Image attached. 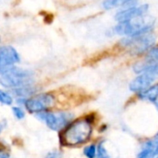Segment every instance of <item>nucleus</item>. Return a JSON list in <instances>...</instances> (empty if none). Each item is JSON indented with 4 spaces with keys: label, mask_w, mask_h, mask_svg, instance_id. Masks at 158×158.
<instances>
[{
    "label": "nucleus",
    "mask_w": 158,
    "mask_h": 158,
    "mask_svg": "<svg viewBox=\"0 0 158 158\" xmlns=\"http://www.w3.org/2000/svg\"><path fill=\"white\" fill-rule=\"evenodd\" d=\"M36 89L32 87V85H28V86H23L16 89H12V94L17 97V98H24L28 99L31 96H33Z\"/></svg>",
    "instance_id": "obj_11"
},
{
    "label": "nucleus",
    "mask_w": 158,
    "mask_h": 158,
    "mask_svg": "<svg viewBox=\"0 0 158 158\" xmlns=\"http://www.w3.org/2000/svg\"><path fill=\"white\" fill-rule=\"evenodd\" d=\"M145 60L158 64V47H153L148 51Z\"/></svg>",
    "instance_id": "obj_16"
},
{
    "label": "nucleus",
    "mask_w": 158,
    "mask_h": 158,
    "mask_svg": "<svg viewBox=\"0 0 158 158\" xmlns=\"http://www.w3.org/2000/svg\"><path fill=\"white\" fill-rule=\"evenodd\" d=\"M155 24V19L150 16H141L126 22L118 23L114 31L118 35H125L127 37H134L142 34H146L152 31Z\"/></svg>",
    "instance_id": "obj_2"
},
{
    "label": "nucleus",
    "mask_w": 158,
    "mask_h": 158,
    "mask_svg": "<svg viewBox=\"0 0 158 158\" xmlns=\"http://www.w3.org/2000/svg\"><path fill=\"white\" fill-rule=\"evenodd\" d=\"M155 153L156 156H158V139L156 140V148H155Z\"/></svg>",
    "instance_id": "obj_21"
},
{
    "label": "nucleus",
    "mask_w": 158,
    "mask_h": 158,
    "mask_svg": "<svg viewBox=\"0 0 158 158\" xmlns=\"http://www.w3.org/2000/svg\"><path fill=\"white\" fill-rule=\"evenodd\" d=\"M44 158H62V153L55 150V151L49 152Z\"/></svg>",
    "instance_id": "obj_19"
},
{
    "label": "nucleus",
    "mask_w": 158,
    "mask_h": 158,
    "mask_svg": "<svg viewBox=\"0 0 158 158\" xmlns=\"http://www.w3.org/2000/svg\"><path fill=\"white\" fill-rule=\"evenodd\" d=\"M97 154V147L95 144H89L83 149V155L87 158H95Z\"/></svg>",
    "instance_id": "obj_14"
},
{
    "label": "nucleus",
    "mask_w": 158,
    "mask_h": 158,
    "mask_svg": "<svg viewBox=\"0 0 158 158\" xmlns=\"http://www.w3.org/2000/svg\"><path fill=\"white\" fill-rule=\"evenodd\" d=\"M37 118L43 121L52 131H63L72 122L74 116L67 112H41L36 114Z\"/></svg>",
    "instance_id": "obj_5"
},
{
    "label": "nucleus",
    "mask_w": 158,
    "mask_h": 158,
    "mask_svg": "<svg viewBox=\"0 0 158 158\" xmlns=\"http://www.w3.org/2000/svg\"><path fill=\"white\" fill-rule=\"evenodd\" d=\"M156 43V37L153 34H142L134 37H124L119 41V45L128 48L132 55H141L149 51Z\"/></svg>",
    "instance_id": "obj_4"
},
{
    "label": "nucleus",
    "mask_w": 158,
    "mask_h": 158,
    "mask_svg": "<svg viewBox=\"0 0 158 158\" xmlns=\"http://www.w3.org/2000/svg\"><path fill=\"white\" fill-rule=\"evenodd\" d=\"M0 158H9V154L6 153V151H1L0 152Z\"/></svg>",
    "instance_id": "obj_20"
},
{
    "label": "nucleus",
    "mask_w": 158,
    "mask_h": 158,
    "mask_svg": "<svg viewBox=\"0 0 158 158\" xmlns=\"http://www.w3.org/2000/svg\"><path fill=\"white\" fill-rule=\"evenodd\" d=\"M139 96L141 99H144L152 103H156L158 101V84L150 86L145 91L140 93Z\"/></svg>",
    "instance_id": "obj_10"
},
{
    "label": "nucleus",
    "mask_w": 158,
    "mask_h": 158,
    "mask_svg": "<svg viewBox=\"0 0 158 158\" xmlns=\"http://www.w3.org/2000/svg\"><path fill=\"white\" fill-rule=\"evenodd\" d=\"M156 105H157V107H158V101H157V102H156Z\"/></svg>",
    "instance_id": "obj_23"
},
{
    "label": "nucleus",
    "mask_w": 158,
    "mask_h": 158,
    "mask_svg": "<svg viewBox=\"0 0 158 158\" xmlns=\"http://www.w3.org/2000/svg\"><path fill=\"white\" fill-rule=\"evenodd\" d=\"M155 158H158V156H156V157H155Z\"/></svg>",
    "instance_id": "obj_24"
},
{
    "label": "nucleus",
    "mask_w": 158,
    "mask_h": 158,
    "mask_svg": "<svg viewBox=\"0 0 158 158\" xmlns=\"http://www.w3.org/2000/svg\"><path fill=\"white\" fill-rule=\"evenodd\" d=\"M56 98L51 93H42L27 99L24 106L31 114L44 112L55 105Z\"/></svg>",
    "instance_id": "obj_6"
},
{
    "label": "nucleus",
    "mask_w": 158,
    "mask_h": 158,
    "mask_svg": "<svg viewBox=\"0 0 158 158\" xmlns=\"http://www.w3.org/2000/svg\"><path fill=\"white\" fill-rule=\"evenodd\" d=\"M1 151H6V147H5V145H3L1 143H0V152Z\"/></svg>",
    "instance_id": "obj_22"
},
{
    "label": "nucleus",
    "mask_w": 158,
    "mask_h": 158,
    "mask_svg": "<svg viewBox=\"0 0 158 158\" xmlns=\"http://www.w3.org/2000/svg\"><path fill=\"white\" fill-rule=\"evenodd\" d=\"M18 62H19V56L14 47L10 45L0 47V75L7 72Z\"/></svg>",
    "instance_id": "obj_7"
},
{
    "label": "nucleus",
    "mask_w": 158,
    "mask_h": 158,
    "mask_svg": "<svg viewBox=\"0 0 158 158\" xmlns=\"http://www.w3.org/2000/svg\"><path fill=\"white\" fill-rule=\"evenodd\" d=\"M156 77L149 73H142L139 74L136 78H134L130 83V90L133 93H142L152 86L153 82L156 81Z\"/></svg>",
    "instance_id": "obj_9"
},
{
    "label": "nucleus",
    "mask_w": 158,
    "mask_h": 158,
    "mask_svg": "<svg viewBox=\"0 0 158 158\" xmlns=\"http://www.w3.org/2000/svg\"><path fill=\"white\" fill-rule=\"evenodd\" d=\"M148 9H149L148 5L128 7V8H125V9L119 11L118 13H117V15L115 16V19L119 23L120 22H126V21L131 20L135 18L145 15L147 13Z\"/></svg>",
    "instance_id": "obj_8"
},
{
    "label": "nucleus",
    "mask_w": 158,
    "mask_h": 158,
    "mask_svg": "<svg viewBox=\"0 0 158 158\" xmlns=\"http://www.w3.org/2000/svg\"><path fill=\"white\" fill-rule=\"evenodd\" d=\"M155 148H156V141H149L145 143L137 158H155L156 156Z\"/></svg>",
    "instance_id": "obj_12"
},
{
    "label": "nucleus",
    "mask_w": 158,
    "mask_h": 158,
    "mask_svg": "<svg viewBox=\"0 0 158 158\" xmlns=\"http://www.w3.org/2000/svg\"><path fill=\"white\" fill-rule=\"evenodd\" d=\"M96 157L97 158H110L107 150L105 147V143H100L99 145L97 146V154H96Z\"/></svg>",
    "instance_id": "obj_17"
},
{
    "label": "nucleus",
    "mask_w": 158,
    "mask_h": 158,
    "mask_svg": "<svg viewBox=\"0 0 158 158\" xmlns=\"http://www.w3.org/2000/svg\"><path fill=\"white\" fill-rule=\"evenodd\" d=\"M0 103L5 106H11L13 103V98L7 92L0 90Z\"/></svg>",
    "instance_id": "obj_15"
},
{
    "label": "nucleus",
    "mask_w": 158,
    "mask_h": 158,
    "mask_svg": "<svg viewBox=\"0 0 158 158\" xmlns=\"http://www.w3.org/2000/svg\"><path fill=\"white\" fill-rule=\"evenodd\" d=\"M130 0H105L103 3V6L105 9H112L114 7L124 6Z\"/></svg>",
    "instance_id": "obj_13"
},
{
    "label": "nucleus",
    "mask_w": 158,
    "mask_h": 158,
    "mask_svg": "<svg viewBox=\"0 0 158 158\" xmlns=\"http://www.w3.org/2000/svg\"><path fill=\"white\" fill-rule=\"evenodd\" d=\"M92 122L88 118L72 121L62 131L61 143L66 146H77L87 143L93 133Z\"/></svg>",
    "instance_id": "obj_1"
},
{
    "label": "nucleus",
    "mask_w": 158,
    "mask_h": 158,
    "mask_svg": "<svg viewBox=\"0 0 158 158\" xmlns=\"http://www.w3.org/2000/svg\"><path fill=\"white\" fill-rule=\"evenodd\" d=\"M32 76V71L13 66L7 72L1 75L0 84L5 88L9 89L31 85Z\"/></svg>",
    "instance_id": "obj_3"
},
{
    "label": "nucleus",
    "mask_w": 158,
    "mask_h": 158,
    "mask_svg": "<svg viewBox=\"0 0 158 158\" xmlns=\"http://www.w3.org/2000/svg\"><path fill=\"white\" fill-rule=\"evenodd\" d=\"M12 112L18 119H23L25 118V112L20 106H12Z\"/></svg>",
    "instance_id": "obj_18"
}]
</instances>
